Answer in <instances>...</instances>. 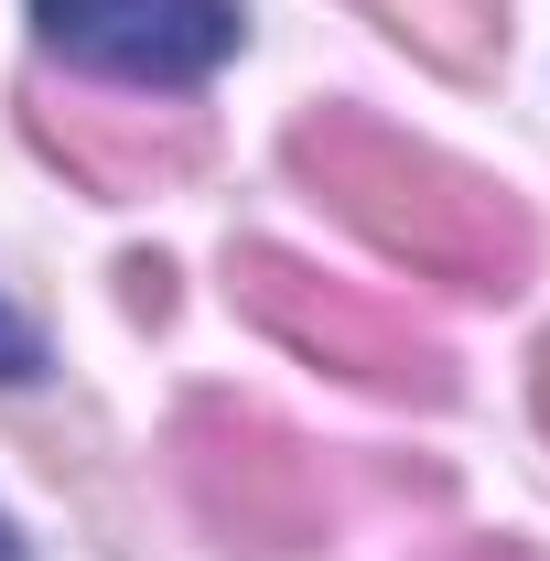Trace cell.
Instances as JSON below:
<instances>
[{
    "label": "cell",
    "mask_w": 550,
    "mask_h": 561,
    "mask_svg": "<svg viewBox=\"0 0 550 561\" xmlns=\"http://www.w3.org/2000/svg\"><path fill=\"white\" fill-rule=\"evenodd\" d=\"M33 367H44V335H33V324L0 302V378H33Z\"/></svg>",
    "instance_id": "7"
},
{
    "label": "cell",
    "mask_w": 550,
    "mask_h": 561,
    "mask_svg": "<svg viewBox=\"0 0 550 561\" xmlns=\"http://www.w3.org/2000/svg\"><path fill=\"white\" fill-rule=\"evenodd\" d=\"M540 411H550V367H540Z\"/></svg>",
    "instance_id": "10"
},
{
    "label": "cell",
    "mask_w": 550,
    "mask_h": 561,
    "mask_svg": "<svg viewBox=\"0 0 550 561\" xmlns=\"http://www.w3.org/2000/svg\"><path fill=\"white\" fill-rule=\"evenodd\" d=\"M238 302L271 324L280 346L324 356V367L367 378V389L443 400V346L421 335L400 302H378V291H356V280H324V271H302V260H280V249H249V260H238Z\"/></svg>",
    "instance_id": "2"
},
{
    "label": "cell",
    "mask_w": 550,
    "mask_h": 561,
    "mask_svg": "<svg viewBox=\"0 0 550 561\" xmlns=\"http://www.w3.org/2000/svg\"><path fill=\"white\" fill-rule=\"evenodd\" d=\"M454 561H529V551H507V540H485V551H454Z\"/></svg>",
    "instance_id": "8"
},
{
    "label": "cell",
    "mask_w": 550,
    "mask_h": 561,
    "mask_svg": "<svg viewBox=\"0 0 550 561\" xmlns=\"http://www.w3.org/2000/svg\"><path fill=\"white\" fill-rule=\"evenodd\" d=\"M33 108H44V140L98 195H130V184H162V173L195 162V119L184 108H119V98H33Z\"/></svg>",
    "instance_id": "5"
},
{
    "label": "cell",
    "mask_w": 550,
    "mask_h": 561,
    "mask_svg": "<svg viewBox=\"0 0 550 561\" xmlns=\"http://www.w3.org/2000/svg\"><path fill=\"white\" fill-rule=\"evenodd\" d=\"M44 44L130 87H184L238 55V0H33Z\"/></svg>",
    "instance_id": "4"
},
{
    "label": "cell",
    "mask_w": 550,
    "mask_h": 561,
    "mask_svg": "<svg viewBox=\"0 0 550 561\" xmlns=\"http://www.w3.org/2000/svg\"><path fill=\"white\" fill-rule=\"evenodd\" d=\"M291 173H302L345 227H367L389 260L454 280V291H518V280H529V216L507 206L485 173L400 140L389 119H356V108L302 119V130H291Z\"/></svg>",
    "instance_id": "1"
},
{
    "label": "cell",
    "mask_w": 550,
    "mask_h": 561,
    "mask_svg": "<svg viewBox=\"0 0 550 561\" xmlns=\"http://www.w3.org/2000/svg\"><path fill=\"white\" fill-rule=\"evenodd\" d=\"M411 44H432L443 66H485V44H496V0H378Z\"/></svg>",
    "instance_id": "6"
},
{
    "label": "cell",
    "mask_w": 550,
    "mask_h": 561,
    "mask_svg": "<svg viewBox=\"0 0 550 561\" xmlns=\"http://www.w3.org/2000/svg\"><path fill=\"white\" fill-rule=\"evenodd\" d=\"M0 561H22V540H11V518H0Z\"/></svg>",
    "instance_id": "9"
},
{
    "label": "cell",
    "mask_w": 550,
    "mask_h": 561,
    "mask_svg": "<svg viewBox=\"0 0 550 561\" xmlns=\"http://www.w3.org/2000/svg\"><path fill=\"white\" fill-rule=\"evenodd\" d=\"M173 454H184V496L206 507L227 540L291 551V540H324V518H335L324 454L271 432V421H249V411H195L173 432Z\"/></svg>",
    "instance_id": "3"
}]
</instances>
